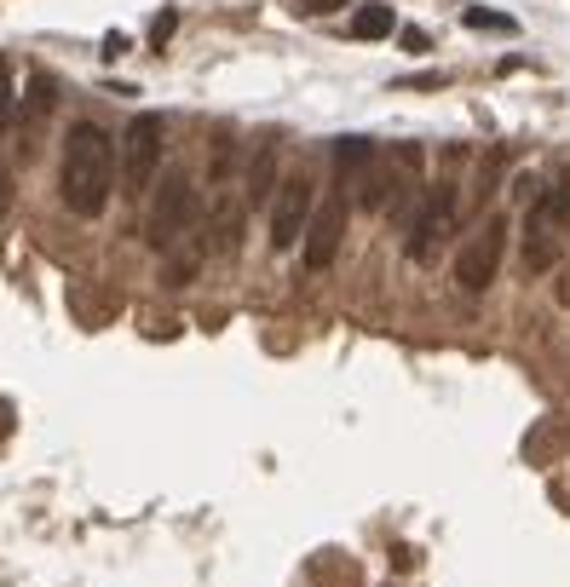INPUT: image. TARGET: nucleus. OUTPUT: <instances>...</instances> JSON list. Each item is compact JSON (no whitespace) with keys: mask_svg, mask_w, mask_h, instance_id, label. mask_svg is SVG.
Instances as JSON below:
<instances>
[{"mask_svg":"<svg viewBox=\"0 0 570 587\" xmlns=\"http://www.w3.org/2000/svg\"><path fill=\"white\" fill-rule=\"evenodd\" d=\"M116 196V145L98 121H76L63 133V156H58V202L76 219H98Z\"/></svg>","mask_w":570,"mask_h":587,"instance_id":"f257e3e1","label":"nucleus"},{"mask_svg":"<svg viewBox=\"0 0 570 587\" xmlns=\"http://www.w3.org/2000/svg\"><path fill=\"white\" fill-rule=\"evenodd\" d=\"M203 225V190L190 173H161L150 185V219H145V242L156 254H174L185 236H196Z\"/></svg>","mask_w":570,"mask_h":587,"instance_id":"f03ea898","label":"nucleus"},{"mask_svg":"<svg viewBox=\"0 0 570 587\" xmlns=\"http://www.w3.org/2000/svg\"><path fill=\"white\" fill-rule=\"evenodd\" d=\"M161 156H167V121L156 110L145 116H132L127 133H121V145H116V185L139 202L150 196V185L161 179Z\"/></svg>","mask_w":570,"mask_h":587,"instance_id":"7ed1b4c3","label":"nucleus"},{"mask_svg":"<svg viewBox=\"0 0 570 587\" xmlns=\"http://www.w3.org/2000/svg\"><path fill=\"white\" fill-rule=\"evenodd\" d=\"M564 225H570V167L530 202V214H524V271L542 276V271L559 260Z\"/></svg>","mask_w":570,"mask_h":587,"instance_id":"20e7f679","label":"nucleus"},{"mask_svg":"<svg viewBox=\"0 0 570 587\" xmlns=\"http://www.w3.org/2000/svg\"><path fill=\"white\" fill-rule=\"evenodd\" d=\"M346 219H352V190L341 179H328L323 202L312 207V219H306V236H299V260H306V271H328L334 254H341V242H346Z\"/></svg>","mask_w":570,"mask_h":587,"instance_id":"39448f33","label":"nucleus"},{"mask_svg":"<svg viewBox=\"0 0 570 587\" xmlns=\"http://www.w3.org/2000/svg\"><path fill=\"white\" fill-rule=\"evenodd\" d=\"M455 225H461V196H455V185H432V190L421 196V207H415V219H410L404 260L426 265L432 254L444 248V236H455Z\"/></svg>","mask_w":570,"mask_h":587,"instance_id":"423d86ee","label":"nucleus"},{"mask_svg":"<svg viewBox=\"0 0 570 587\" xmlns=\"http://www.w3.org/2000/svg\"><path fill=\"white\" fill-rule=\"evenodd\" d=\"M312 207H317V179H312V167H294L288 179L277 185V196H272V248H277V254L299 248Z\"/></svg>","mask_w":570,"mask_h":587,"instance_id":"0eeeda50","label":"nucleus"},{"mask_svg":"<svg viewBox=\"0 0 570 587\" xmlns=\"http://www.w3.org/2000/svg\"><path fill=\"white\" fill-rule=\"evenodd\" d=\"M501 254H508V219H484L479 236H466L461 242V254H455V288L461 294H484L495 283V271H501Z\"/></svg>","mask_w":570,"mask_h":587,"instance_id":"6e6552de","label":"nucleus"},{"mask_svg":"<svg viewBox=\"0 0 570 587\" xmlns=\"http://www.w3.org/2000/svg\"><path fill=\"white\" fill-rule=\"evenodd\" d=\"M277 162H283V145L265 133L259 145H254V156H248V173H243V214H248V207H265V202L277 196V185H283L277 179Z\"/></svg>","mask_w":570,"mask_h":587,"instance_id":"1a4fd4ad","label":"nucleus"},{"mask_svg":"<svg viewBox=\"0 0 570 587\" xmlns=\"http://www.w3.org/2000/svg\"><path fill=\"white\" fill-rule=\"evenodd\" d=\"M52 104H58V81L47 76V69H36V76H29V87H23V98H18V121H12V127L23 133V145H18L23 156L36 150V127L52 116Z\"/></svg>","mask_w":570,"mask_h":587,"instance_id":"9d476101","label":"nucleus"},{"mask_svg":"<svg viewBox=\"0 0 570 587\" xmlns=\"http://www.w3.org/2000/svg\"><path fill=\"white\" fill-rule=\"evenodd\" d=\"M237 242H243V202H237V207H230V202H214L208 242H203V248H208V254H237Z\"/></svg>","mask_w":570,"mask_h":587,"instance_id":"9b49d317","label":"nucleus"},{"mask_svg":"<svg viewBox=\"0 0 570 587\" xmlns=\"http://www.w3.org/2000/svg\"><path fill=\"white\" fill-rule=\"evenodd\" d=\"M392 29H397V18H392V7H381V0H368V7L352 18V35H357V41H386Z\"/></svg>","mask_w":570,"mask_h":587,"instance_id":"f8f14e48","label":"nucleus"},{"mask_svg":"<svg viewBox=\"0 0 570 587\" xmlns=\"http://www.w3.org/2000/svg\"><path fill=\"white\" fill-rule=\"evenodd\" d=\"M461 23H466V29H479V35H519V18L490 12V7H466V12H461Z\"/></svg>","mask_w":570,"mask_h":587,"instance_id":"ddd939ff","label":"nucleus"},{"mask_svg":"<svg viewBox=\"0 0 570 587\" xmlns=\"http://www.w3.org/2000/svg\"><path fill=\"white\" fill-rule=\"evenodd\" d=\"M18 121V87H12V58L0 52V133H12Z\"/></svg>","mask_w":570,"mask_h":587,"instance_id":"4468645a","label":"nucleus"},{"mask_svg":"<svg viewBox=\"0 0 570 587\" xmlns=\"http://www.w3.org/2000/svg\"><path fill=\"white\" fill-rule=\"evenodd\" d=\"M7 214H12V173L0 167V219H7Z\"/></svg>","mask_w":570,"mask_h":587,"instance_id":"2eb2a0df","label":"nucleus"},{"mask_svg":"<svg viewBox=\"0 0 570 587\" xmlns=\"http://www.w3.org/2000/svg\"><path fill=\"white\" fill-rule=\"evenodd\" d=\"M174 23H179L174 12H161V18H156V35H150V41H156V47H167V35H174Z\"/></svg>","mask_w":570,"mask_h":587,"instance_id":"dca6fc26","label":"nucleus"},{"mask_svg":"<svg viewBox=\"0 0 570 587\" xmlns=\"http://www.w3.org/2000/svg\"><path fill=\"white\" fill-rule=\"evenodd\" d=\"M450 76H410V81H397V87H421V92H432V87H444Z\"/></svg>","mask_w":570,"mask_h":587,"instance_id":"f3484780","label":"nucleus"},{"mask_svg":"<svg viewBox=\"0 0 570 587\" xmlns=\"http://www.w3.org/2000/svg\"><path fill=\"white\" fill-rule=\"evenodd\" d=\"M404 47H410V52H426V47H432L426 29H404Z\"/></svg>","mask_w":570,"mask_h":587,"instance_id":"a211bd4d","label":"nucleus"},{"mask_svg":"<svg viewBox=\"0 0 570 587\" xmlns=\"http://www.w3.org/2000/svg\"><path fill=\"white\" fill-rule=\"evenodd\" d=\"M334 7H346V0H306V12L317 18V12H334Z\"/></svg>","mask_w":570,"mask_h":587,"instance_id":"6ab92c4d","label":"nucleus"},{"mask_svg":"<svg viewBox=\"0 0 570 587\" xmlns=\"http://www.w3.org/2000/svg\"><path fill=\"white\" fill-rule=\"evenodd\" d=\"M559 300H564V305H570V283H564V288H559Z\"/></svg>","mask_w":570,"mask_h":587,"instance_id":"aec40b11","label":"nucleus"}]
</instances>
